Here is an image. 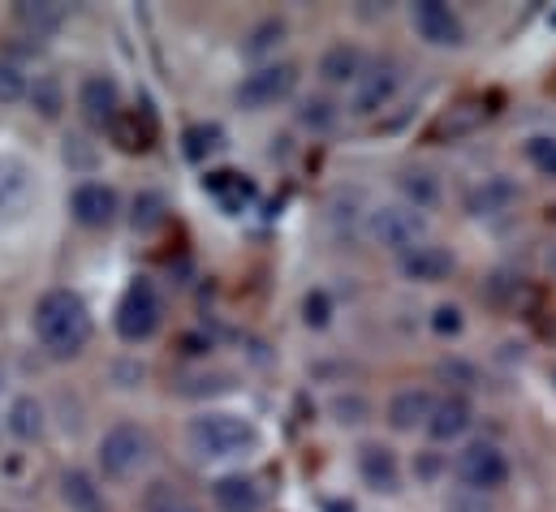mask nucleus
Here are the masks:
<instances>
[{
  "instance_id": "obj_26",
  "label": "nucleus",
  "mask_w": 556,
  "mask_h": 512,
  "mask_svg": "<svg viewBox=\"0 0 556 512\" xmlns=\"http://www.w3.org/2000/svg\"><path fill=\"white\" fill-rule=\"evenodd\" d=\"M483 117H488V108H483V104H457L448 117H440V126H435V129L453 138V133H466V129H475L479 121H483Z\"/></svg>"
},
{
  "instance_id": "obj_22",
  "label": "nucleus",
  "mask_w": 556,
  "mask_h": 512,
  "mask_svg": "<svg viewBox=\"0 0 556 512\" xmlns=\"http://www.w3.org/2000/svg\"><path fill=\"white\" fill-rule=\"evenodd\" d=\"M109 129H113V142H117L122 151H147V146L155 142V117H151L147 104L135 108V113L122 108V117H117Z\"/></svg>"
},
{
  "instance_id": "obj_24",
  "label": "nucleus",
  "mask_w": 556,
  "mask_h": 512,
  "mask_svg": "<svg viewBox=\"0 0 556 512\" xmlns=\"http://www.w3.org/2000/svg\"><path fill=\"white\" fill-rule=\"evenodd\" d=\"M4 426L17 435V439H39L43 435V405L35 396H17L4 413Z\"/></svg>"
},
{
  "instance_id": "obj_11",
  "label": "nucleus",
  "mask_w": 556,
  "mask_h": 512,
  "mask_svg": "<svg viewBox=\"0 0 556 512\" xmlns=\"http://www.w3.org/2000/svg\"><path fill=\"white\" fill-rule=\"evenodd\" d=\"M35 199V168L17 155H0V220H17Z\"/></svg>"
},
{
  "instance_id": "obj_33",
  "label": "nucleus",
  "mask_w": 556,
  "mask_h": 512,
  "mask_svg": "<svg viewBox=\"0 0 556 512\" xmlns=\"http://www.w3.org/2000/svg\"><path fill=\"white\" fill-rule=\"evenodd\" d=\"M324 319H328V297L324 293L306 297V323H324Z\"/></svg>"
},
{
  "instance_id": "obj_4",
  "label": "nucleus",
  "mask_w": 556,
  "mask_h": 512,
  "mask_svg": "<svg viewBox=\"0 0 556 512\" xmlns=\"http://www.w3.org/2000/svg\"><path fill=\"white\" fill-rule=\"evenodd\" d=\"M160 323H164V302H160V289H155L147 276L130 280V289L122 293L117 315H113L117 336H122V341H130V345H139V341H151V336L160 332Z\"/></svg>"
},
{
  "instance_id": "obj_18",
  "label": "nucleus",
  "mask_w": 556,
  "mask_h": 512,
  "mask_svg": "<svg viewBox=\"0 0 556 512\" xmlns=\"http://www.w3.org/2000/svg\"><path fill=\"white\" fill-rule=\"evenodd\" d=\"M402 271L418 284H435V280H444L453 271V255L444 246H435V242H422L410 255H402Z\"/></svg>"
},
{
  "instance_id": "obj_25",
  "label": "nucleus",
  "mask_w": 556,
  "mask_h": 512,
  "mask_svg": "<svg viewBox=\"0 0 556 512\" xmlns=\"http://www.w3.org/2000/svg\"><path fill=\"white\" fill-rule=\"evenodd\" d=\"M13 17H17V26H26L30 35H56L61 30V22H65V4H17L13 9Z\"/></svg>"
},
{
  "instance_id": "obj_14",
  "label": "nucleus",
  "mask_w": 556,
  "mask_h": 512,
  "mask_svg": "<svg viewBox=\"0 0 556 512\" xmlns=\"http://www.w3.org/2000/svg\"><path fill=\"white\" fill-rule=\"evenodd\" d=\"M358 474L371 491L380 496H397L402 491V465H397V452L384 448V444H363L358 448Z\"/></svg>"
},
{
  "instance_id": "obj_35",
  "label": "nucleus",
  "mask_w": 556,
  "mask_h": 512,
  "mask_svg": "<svg viewBox=\"0 0 556 512\" xmlns=\"http://www.w3.org/2000/svg\"><path fill=\"white\" fill-rule=\"evenodd\" d=\"M548 271H553V276H556V251H553V255H548Z\"/></svg>"
},
{
  "instance_id": "obj_21",
  "label": "nucleus",
  "mask_w": 556,
  "mask_h": 512,
  "mask_svg": "<svg viewBox=\"0 0 556 512\" xmlns=\"http://www.w3.org/2000/svg\"><path fill=\"white\" fill-rule=\"evenodd\" d=\"M514 199H518V185L509 177H488L483 185L470 190L466 207H470V216H501L514 207Z\"/></svg>"
},
{
  "instance_id": "obj_34",
  "label": "nucleus",
  "mask_w": 556,
  "mask_h": 512,
  "mask_svg": "<svg viewBox=\"0 0 556 512\" xmlns=\"http://www.w3.org/2000/svg\"><path fill=\"white\" fill-rule=\"evenodd\" d=\"M435 315H440V319H435V328H440V332H457V328H462V319H457V310H453V306H440Z\"/></svg>"
},
{
  "instance_id": "obj_27",
  "label": "nucleus",
  "mask_w": 556,
  "mask_h": 512,
  "mask_svg": "<svg viewBox=\"0 0 556 512\" xmlns=\"http://www.w3.org/2000/svg\"><path fill=\"white\" fill-rule=\"evenodd\" d=\"M220 138H225V133L216 126H190L181 142H186V155H190V159H203V155L220 151Z\"/></svg>"
},
{
  "instance_id": "obj_13",
  "label": "nucleus",
  "mask_w": 556,
  "mask_h": 512,
  "mask_svg": "<svg viewBox=\"0 0 556 512\" xmlns=\"http://www.w3.org/2000/svg\"><path fill=\"white\" fill-rule=\"evenodd\" d=\"M470 426H475V405L453 392V396H440V400H435V409H431V418H427L422 431H427L435 444H453V439H462Z\"/></svg>"
},
{
  "instance_id": "obj_5",
  "label": "nucleus",
  "mask_w": 556,
  "mask_h": 512,
  "mask_svg": "<svg viewBox=\"0 0 556 512\" xmlns=\"http://www.w3.org/2000/svg\"><path fill=\"white\" fill-rule=\"evenodd\" d=\"M367 238L384 251H397V255H410L415 246L427 242V216L415 212L410 203H389V207H376L367 216Z\"/></svg>"
},
{
  "instance_id": "obj_3",
  "label": "nucleus",
  "mask_w": 556,
  "mask_h": 512,
  "mask_svg": "<svg viewBox=\"0 0 556 512\" xmlns=\"http://www.w3.org/2000/svg\"><path fill=\"white\" fill-rule=\"evenodd\" d=\"M151 461V435L139 422H117L104 431L100 448H96V465L109 483H130L142 465Z\"/></svg>"
},
{
  "instance_id": "obj_2",
  "label": "nucleus",
  "mask_w": 556,
  "mask_h": 512,
  "mask_svg": "<svg viewBox=\"0 0 556 512\" xmlns=\"http://www.w3.org/2000/svg\"><path fill=\"white\" fill-rule=\"evenodd\" d=\"M186 444L194 457L203 461H233V457H247L260 448V426L242 413H199L186 422Z\"/></svg>"
},
{
  "instance_id": "obj_8",
  "label": "nucleus",
  "mask_w": 556,
  "mask_h": 512,
  "mask_svg": "<svg viewBox=\"0 0 556 512\" xmlns=\"http://www.w3.org/2000/svg\"><path fill=\"white\" fill-rule=\"evenodd\" d=\"M457 483L470 487V491H501L509 483V457L496 448V444H470L457 452Z\"/></svg>"
},
{
  "instance_id": "obj_29",
  "label": "nucleus",
  "mask_w": 556,
  "mask_h": 512,
  "mask_svg": "<svg viewBox=\"0 0 556 512\" xmlns=\"http://www.w3.org/2000/svg\"><path fill=\"white\" fill-rule=\"evenodd\" d=\"M30 91V100H35V108L43 113V117H56V108H61V91H56V82L52 78H39L35 87H26Z\"/></svg>"
},
{
  "instance_id": "obj_17",
  "label": "nucleus",
  "mask_w": 556,
  "mask_h": 512,
  "mask_svg": "<svg viewBox=\"0 0 556 512\" xmlns=\"http://www.w3.org/2000/svg\"><path fill=\"white\" fill-rule=\"evenodd\" d=\"M203 190L229 212V216H238L242 207H251L255 203V185L242 177V172H229V168H220V172H207L203 177Z\"/></svg>"
},
{
  "instance_id": "obj_12",
  "label": "nucleus",
  "mask_w": 556,
  "mask_h": 512,
  "mask_svg": "<svg viewBox=\"0 0 556 512\" xmlns=\"http://www.w3.org/2000/svg\"><path fill=\"white\" fill-rule=\"evenodd\" d=\"M78 108H83V117L96 129L113 126L122 117V87L109 74H91L78 87Z\"/></svg>"
},
{
  "instance_id": "obj_32",
  "label": "nucleus",
  "mask_w": 556,
  "mask_h": 512,
  "mask_svg": "<svg viewBox=\"0 0 556 512\" xmlns=\"http://www.w3.org/2000/svg\"><path fill=\"white\" fill-rule=\"evenodd\" d=\"M280 35H285V22H264L255 35H251V43H247V56H260V52H268V48H277Z\"/></svg>"
},
{
  "instance_id": "obj_16",
  "label": "nucleus",
  "mask_w": 556,
  "mask_h": 512,
  "mask_svg": "<svg viewBox=\"0 0 556 512\" xmlns=\"http://www.w3.org/2000/svg\"><path fill=\"white\" fill-rule=\"evenodd\" d=\"M431 409H435V396L427 387H406L389 400V426L393 431H418V426H427Z\"/></svg>"
},
{
  "instance_id": "obj_23",
  "label": "nucleus",
  "mask_w": 556,
  "mask_h": 512,
  "mask_svg": "<svg viewBox=\"0 0 556 512\" xmlns=\"http://www.w3.org/2000/svg\"><path fill=\"white\" fill-rule=\"evenodd\" d=\"M142 512H203L177 483H164V478H155V483H147V491H142Z\"/></svg>"
},
{
  "instance_id": "obj_15",
  "label": "nucleus",
  "mask_w": 556,
  "mask_h": 512,
  "mask_svg": "<svg viewBox=\"0 0 556 512\" xmlns=\"http://www.w3.org/2000/svg\"><path fill=\"white\" fill-rule=\"evenodd\" d=\"M212 504L216 512H264V487L247 474H220L212 483Z\"/></svg>"
},
{
  "instance_id": "obj_19",
  "label": "nucleus",
  "mask_w": 556,
  "mask_h": 512,
  "mask_svg": "<svg viewBox=\"0 0 556 512\" xmlns=\"http://www.w3.org/2000/svg\"><path fill=\"white\" fill-rule=\"evenodd\" d=\"M61 500L70 512H109L104 491L96 487V478L87 470H65L61 474Z\"/></svg>"
},
{
  "instance_id": "obj_28",
  "label": "nucleus",
  "mask_w": 556,
  "mask_h": 512,
  "mask_svg": "<svg viewBox=\"0 0 556 512\" xmlns=\"http://www.w3.org/2000/svg\"><path fill=\"white\" fill-rule=\"evenodd\" d=\"M527 159H531L544 177L556 181V138H548V133H544V138H531V142H527Z\"/></svg>"
},
{
  "instance_id": "obj_10",
  "label": "nucleus",
  "mask_w": 556,
  "mask_h": 512,
  "mask_svg": "<svg viewBox=\"0 0 556 512\" xmlns=\"http://www.w3.org/2000/svg\"><path fill=\"white\" fill-rule=\"evenodd\" d=\"M70 216L83 225V229H109L117 220V190L104 185V181H83L74 194H70Z\"/></svg>"
},
{
  "instance_id": "obj_7",
  "label": "nucleus",
  "mask_w": 556,
  "mask_h": 512,
  "mask_svg": "<svg viewBox=\"0 0 556 512\" xmlns=\"http://www.w3.org/2000/svg\"><path fill=\"white\" fill-rule=\"evenodd\" d=\"M402 82H406L402 61H393V56L371 61V65L358 74V82H354V113H358V117H371V113L389 108V104L397 100Z\"/></svg>"
},
{
  "instance_id": "obj_20",
  "label": "nucleus",
  "mask_w": 556,
  "mask_h": 512,
  "mask_svg": "<svg viewBox=\"0 0 556 512\" xmlns=\"http://www.w3.org/2000/svg\"><path fill=\"white\" fill-rule=\"evenodd\" d=\"M363 69H367V61H363V52H358L354 43H332V48L319 56V74H324V82H332V87L358 82Z\"/></svg>"
},
{
  "instance_id": "obj_9",
  "label": "nucleus",
  "mask_w": 556,
  "mask_h": 512,
  "mask_svg": "<svg viewBox=\"0 0 556 512\" xmlns=\"http://www.w3.org/2000/svg\"><path fill=\"white\" fill-rule=\"evenodd\" d=\"M410 22H415L418 39L431 43V48H462L466 43L462 17L448 4H440V0H418L415 9H410Z\"/></svg>"
},
{
  "instance_id": "obj_30",
  "label": "nucleus",
  "mask_w": 556,
  "mask_h": 512,
  "mask_svg": "<svg viewBox=\"0 0 556 512\" xmlns=\"http://www.w3.org/2000/svg\"><path fill=\"white\" fill-rule=\"evenodd\" d=\"M402 185H406V194L415 199V203H410L415 212H422V207H431V203H435V185H431V177H427V172H406V181H402Z\"/></svg>"
},
{
  "instance_id": "obj_6",
  "label": "nucleus",
  "mask_w": 556,
  "mask_h": 512,
  "mask_svg": "<svg viewBox=\"0 0 556 512\" xmlns=\"http://www.w3.org/2000/svg\"><path fill=\"white\" fill-rule=\"evenodd\" d=\"M293 87H298V65L273 61V65L251 69V74L238 82L233 100H238V108H247V113H264V108H277L280 100H289Z\"/></svg>"
},
{
  "instance_id": "obj_31",
  "label": "nucleus",
  "mask_w": 556,
  "mask_h": 512,
  "mask_svg": "<svg viewBox=\"0 0 556 512\" xmlns=\"http://www.w3.org/2000/svg\"><path fill=\"white\" fill-rule=\"evenodd\" d=\"M22 95H26V78L13 65L0 61V104H17Z\"/></svg>"
},
{
  "instance_id": "obj_1",
  "label": "nucleus",
  "mask_w": 556,
  "mask_h": 512,
  "mask_svg": "<svg viewBox=\"0 0 556 512\" xmlns=\"http://www.w3.org/2000/svg\"><path fill=\"white\" fill-rule=\"evenodd\" d=\"M91 332H96V323L78 293L52 289L35 302V336L52 358H78L87 349Z\"/></svg>"
}]
</instances>
